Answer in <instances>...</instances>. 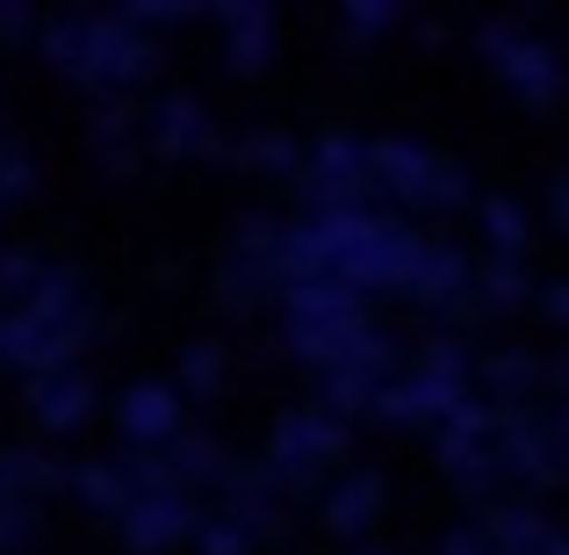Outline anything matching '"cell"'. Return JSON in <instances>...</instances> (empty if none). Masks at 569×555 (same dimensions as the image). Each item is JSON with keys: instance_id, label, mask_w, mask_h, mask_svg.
Instances as JSON below:
<instances>
[{"instance_id": "14", "label": "cell", "mask_w": 569, "mask_h": 555, "mask_svg": "<svg viewBox=\"0 0 569 555\" xmlns=\"http://www.w3.org/2000/svg\"><path fill=\"white\" fill-rule=\"evenodd\" d=\"M411 304L426 310V318L455 325L476 310V267L461 246H447V238H426V260H418V281H411Z\"/></svg>"}, {"instance_id": "30", "label": "cell", "mask_w": 569, "mask_h": 555, "mask_svg": "<svg viewBox=\"0 0 569 555\" xmlns=\"http://www.w3.org/2000/svg\"><path fill=\"white\" fill-rule=\"evenodd\" d=\"M252 548H260V534H246L223 513H202V527H194V555H252Z\"/></svg>"}, {"instance_id": "17", "label": "cell", "mask_w": 569, "mask_h": 555, "mask_svg": "<svg viewBox=\"0 0 569 555\" xmlns=\"http://www.w3.org/2000/svg\"><path fill=\"white\" fill-rule=\"evenodd\" d=\"M94 383H87V368H58V375H37V383H29V418H37L43 433H58V440H66V433H80L87 418H94Z\"/></svg>"}, {"instance_id": "12", "label": "cell", "mask_w": 569, "mask_h": 555, "mask_svg": "<svg viewBox=\"0 0 569 555\" xmlns=\"http://www.w3.org/2000/svg\"><path fill=\"white\" fill-rule=\"evenodd\" d=\"M144 145L167 152V159H223L217 116H209L202 95H188V87H173V95H159L152 109H144Z\"/></svg>"}, {"instance_id": "19", "label": "cell", "mask_w": 569, "mask_h": 555, "mask_svg": "<svg viewBox=\"0 0 569 555\" xmlns=\"http://www.w3.org/2000/svg\"><path fill=\"white\" fill-rule=\"evenodd\" d=\"M382 498H389L382 469H347L332 490H325V527L347 534V542H361V534L382 519Z\"/></svg>"}, {"instance_id": "35", "label": "cell", "mask_w": 569, "mask_h": 555, "mask_svg": "<svg viewBox=\"0 0 569 555\" xmlns=\"http://www.w3.org/2000/svg\"><path fill=\"white\" fill-rule=\"evenodd\" d=\"M541 418H548V440H556V462L569 476V397H556V412H541Z\"/></svg>"}, {"instance_id": "32", "label": "cell", "mask_w": 569, "mask_h": 555, "mask_svg": "<svg viewBox=\"0 0 569 555\" xmlns=\"http://www.w3.org/2000/svg\"><path fill=\"white\" fill-rule=\"evenodd\" d=\"M37 505H0V555H29L37 548Z\"/></svg>"}, {"instance_id": "5", "label": "cell", "mask_w": 569, "mask_h": 555, "mask_svg": "<svg viewBox=\"0 0 569 555\" xmlns=\"http://www.w3.org/2000/svg\"><path fill=\"white\" fill-rule=\"evenodd\" d=\"M469 375H476V354L461 347L455 333H432L426 347H418V368H403L376 397V418L382 426H440V418L469 397Z\"/></svg>"}, {"instance_id": "38", "label": "cell", "mask_w": 569, "mask_h": 555, "mask_svg": "<svg viewBox=\"0 0 569 555\" xmlns=\"http://www.w3.org/2000/svg\"><path fill=\"white\" fill-rule=\"evenodd\" d=\"M548 209H556V231H569V174H556V188H548Z\"/></svg>"}, {"instance_id": "2", "label": "cell", "mask_w": 569, "mask_h": 555, "mask_svg": "<svg viewBox=\"0 0 569 555\" xmlns=\"http://www.w3.org/2000/svg\"><path fill=\"white\" fill-rule=\"evenodd\" d=\"M37 51L51 72L94 87L101 101H130V87H144L159 72V43L144 29H130L123 14H58V22H37Z\"/></svg>"}, {"instance_id": "25", "label": "cell", "mask_w": 569, "mask_h": 555, "mask_svg": "<svg viewBox=\"0 0 569 555\" xmlns=\"http://www.w3.org/2000/svg\"><path fill=\"white\" fill-rule=\"evenodd\" d=\"M476 224H483L498 260H527V209H519L512 195H483V202H476Z\"/></svg>"}, {"instance_id": "36", "label": "cell", "mask_w": 569, "mask_h": 555, "mask_svg": "<svg viewBox=\"0 0 569 555\" xmlns=\"http://www.w3.org/2000/svg\"><path fill=\"white\" fill-rule=\"evenodd\" d=\"M541 318H548V325H569V275L541 289Z\"/></svg>"}, {"instance_id": "13", "label": "cell", "mask_w": 569, "mask_h": 555, "mask_svg": "<svg viewBox=\"0 0 569 555\" xmlns=\"http://www.w3.org/2000/svg\"><path fill=\"white\" fill-rule=\"evenodd\" d=\"M116 433H123L130 455H159L188 433V397L173 383H130L116 397Z\"/></svg>"}, {"instance_id": "21", "label": "cell", "mask_w": 569, "mask_h": 555, "mask_svg": "<svg viewBox=\"0 0 569 555\" xmlns=\"http://www.w3.org/2000/svg\"><path fill=\"white\" fill-rule=\"evenodd\" d=\"M66 490L80 505H94L101 519H123V505L138 498V462L130 455H101V462H80V469L66 476Z\"/></svg>"}, {"instance_id": "10", "label": "cell", "mask_w": 569, "mask_h": 555, "mask_svg": "<svg viewBox=\"0 0 569 555\" xmlns=\"http://www.w3.org/2000/svg\"><path fill=\"white\" fill-rule=\"evenodd\" d=\"M490 469H498V490H548V484H562L548 418L527 412V404H519V412H498V433H490Z\"/></svg>"}, {"instance_id": "31", "label": "cell", "mask_w": 569, "mask_h": 555, "mask_svg": "<svg viewBox=\"0 0 569 555\" xmlns=\"http://www.w3.org/2000/svg\"><path fill=\"white\" fill-rule=\"evenodd\" d=\"M37 275H43V260L37 252H22V246H0V310H14L29 289H37Z\"/></svg>"}, {"instance_id": "15", "label": "cell", "mask_w": 569, "mask_h": 555, "mask_svg": "<svg viewBox=\"0 0 569 555\" xmlns=\"http://www.w3.org/2000/svg\"><path fill=\"white\" fill-rule=\"evenodd\" d=\"M209 22L223 29V72H238V80L267 72V58H274V8L267 0H223V8H209Z\"/></svg>"}, {"instance_id": "7", "label": "cell", "mask_w": 569, "mask_h": 555, "mask_svg": "<svg viewBox=\"0 0 569 555\" xmlns=\"http://www.w3.org/2000/svg\"><path fill=\"white\" fill-rule=\"evenodd\" d=\"M347 418H332V412H318V404H303V412H281L274 418V433H267V484L274 490H310L325 476V462H339L347 455Z\"/></svg>"}, {"instance_id": "39", "label": "cell", "mask_w": 569, "mask_h": 555, "mask_svg": "<svg viewBox=\"0 0 569 555\" xmlns=\"http://www.w3.org/2000/svg\"><path fill=\"white\" fill-rule=\"evenodd\" d=\"M353 555H389V548H353Z\"/></svg>"}, {"instance_id": "11", "label": "cell", "mask_w": 569, "mask_h": 555, "mask_svg": "<svg viewBox=\"0 0 569 555\" xmlns=\"http://www.w3.org/2000/svg\"><path fill=\"white\" fill-rule=\"evenodd\" d=\"M202 513H209V505L188 498V490H138V498L123 505V519H116V534H123L130 555H167V548L194 542Z\"/></svg>"}, {"instance_id": "18", "label": "cell", "mask_w": 569, "mask_h": 555, "mask_svg": "<svg viewBox=\"0 0 569 555\" xmlns=\"http://www.w3.org/2000/svg\"><path fill=\"white\" fill-rule=\"evenodd\" d=\"M209 498H217L209 513L238 519V527H246V534H260V542L281 527V490L267 484V469H223V484L209 490Z\"/></svg>"}, {"instance_id": "3", "label": "cell", "mask_w": 569, "mask_h": 555, "mask_svg": "<svg viewBox=\"0 0 569 555\" xmlns=\"http://www.w3.org/2000/svg\"><path fill=\"white\" fill-rule=\"evenodd\" d=\"M274 310H281V339H289V354L310 361L318 375L339 368V361H353L361 339L376 333V325H368V296H353L347 281H289V289L274 296Z\"/></svg>"}, {"instance_id": "23", "label": "cell", "mask_w": 569, "mask_h": 555, "mask_svg": "<svg viewBox=\"0 0 569 555\" xmlns=\"http://www.w3.org/2000/svg\"><path fill=\"white\" fill-rule=\"evenodd\" d=\"M66 484V469H58L51 455H37V447H0V505H37L43 490Z\"/></svg>"}, {"instance_id": "28", "label": "cell", "mask_w": 569, "mask_h": 555, "mask_svg": "<svg viewBox=\"0 0 569 555\" xmlns=\"http://www.w3.org/2000/svg\"><path fill=\"white\" fill-rule=\"evenodd\" d=\"M397 22H403L397 0H347V8H339V37H347V43H376Z\"/></svg>"}, {"instance_id": "24", "label": "cell", "mask_w": 569, "mask_h": 555, "mask_svg": "<svg viewBox=\"0 0 569 555\" xmlns=\"http://www.w3.org/2000/svg\"><path fill=\"white\" fill-rule=\"evenodd\" d=\"M533 296V275H527V260H498V252H490L483 267H476V310H519Z\"/></svg>"}, {"instance_id": "27", "label": "cell", "mask_w": 569, "mask_h": 555, "mask_svg": "<svg viewBox=\"0 0 569 555\" xmlns=\"http://www.w3.org/2000/svg\"><path fill=\"white\" fill-rule=\"evenodd\" d=\"M37 181H43V174H37V152L8 138V145H0V217H8V209H22L29 195H37Z\"/></svg>"}, {"instance_id": "26", "label": "cell", "mask_w": 569, "mask_h": 555, "mask_svg": "<svg viewBox=\"0 0 569 555\" xmlns=\"http://www.w3.org/2000/svg\"><path fill=\"white\" fill-rule=\"evenodd\" d=\"M173 389H181L188 404H209L223 389V347L217 339H202V347H188L181 354V375H173Z\"/></svg>"}, {"instance_id": "22", "label": "cell", "mask_w": 569, "mask_h": 555, "mask_svg": "<svg viewBox=\"0 0 569 555\" xmlns=\"http://www.w3.org/2000/svg\"><path fill=\"white\" fill-rule=\"evenodd\" d=\"M223 159H231V167H252V174H281V181L303 174V145H296L289 130H246V138H223Z\"/></svg>"}, {"instance_id": "6", "label": "cell", "mask_w": 569, "mask_h": 555, "mask_svg": "<svg viewBox=\"0 0 569 555\" xmlns=\"http://www.w3.org/2000/svg\"><path fill=\"white\" fill-rule=\"evenodd\" d=\"M476 37V58H483L490 72H498L505 87H512L527 109H548V101H562V87H569V66H562V51L548 37H533L527 22H512V14H490V22H476L469 29Z\"/></svg>"}, {"instance_id": "37", "label": "cell", "mask_w": 569, "mask_h": 555, "mask_svg": "<svg viewBox=\"0 0 569 555\" xmlns=\"http://www.w3.org/2000/svg\"><path fill=\"white\" fill-rule=\"evenodd\" d=\"M541 383L556 389V397H569V354H556V361H541Z\"/></svg>"}, {"instance_id": "16", "label": "cell", "mask_w": 569, "mask_h": 555, "mask_svg": "<svg viewBox=\"0 0 569 555\" xmlns=\"http://www.w3.org/2000/svg\"><path fill=\"white\" fill-rule=\"evenodd\" d=\"M138 123L144 116L130 109V101H94V116H87V152H94V167L109 174V181H130V174L144 167Z\"/></svg>"}, {"instance_id": "29", "label": "cell", "mask_w": 569, "mask_h": 555, "mask_svg": "<svg viewBox=\"0 0 569 555\" xmlns=\"http://www.w3.org/2000/svg\"><path fill=\"white\" fill-rule=\"evenodd\" d=\"M123 14L130 29H144V37H152V29H188V22H202V8H194V0H130V8H116Z\"/></svg>"}, {"instance_id": "1", "label": "cell", "mask_w": 569, "mask_h": 555, "mask_svg": "<svg viewBox=\"0 0 569 555\" xmlns=\"http://www.w3.org/2000/svg\"><path fill=\"white\" fill-rule=\"evenodd\" d=\"M418 260H426V231L397 217V209H325V217L281 224L274 275L289 281H347L353 296H411Z\"/></svg>"}, {"instance_id": "9", "label": "cell", "mask_w": 569, "mask_h": 555, "mask_svg": "<svg viewBox=\"0 0 569 555\" xmlns=\"http://www.w3.org/2000/svg\"><path fill=\"white\" fill-rule=\"evenodd\" d=\"M274 252H281V224L274 217H238L231 231V260H223L217 289H223V310H260L281 296V275H274Z\"/></svg>"}, {"instance_id": "8", "label": "cell", "mask_w": 569, "mask_h": 555, "mask_svg": "<svg viewBox=\"0 0 569 555\" xmlns=\"http://www.w3.org/2000/svg\"><path fill=\"white\" fill-rule=\"evenodd\" d=\"M296 195H303V217H325V209H376V167H368V138L332 130V138L303 145Z\"/></svg>"}, {"instance_id": "33", "label": "cell", "mask_w": 569, "mask_h": 555, "mask_svg": "<svg viewBox=\"0 0 569 555\" xmlns=\"http://www.w3.org/2000/svg\"><path fill=\"white\" fill-rule=\"evenodd\" d=\"M432 555H490V542H483V527H476V519H461V527L447 534V542L432 548Z\"/></svg>"}, {"instance_id": "34", "label": "cell", "mask_w": 569, "mask_h": 555, "mask_svg": "<svg viewBox=\"0 0 569 555\" xmlns=\"http://www.w3.org/2000/svg\"><path fill=\"white\" fill-rule=\"evenodd\" d=\"M0 37H8V43H14V37L37 43V14H29L22 0H0Z\"/></svg>"}, {"instance_id": "4", "label": "cell", "mask_w": 569, "mask_h": 555, "mask_svg": "<svg viewBox=\"0 0 569 555\" xmlns=\"http://www.w3.org/2000/svg\"><path fill=\"white\" fill-rule=\"evenodd\" d=\"M368 167H376V195L397 209H440V217H455V209L476 202L469 167L440 159L418 138H368Z\"/></svg>"}, {"instance_id": "40", "label": "cell", "mask_w": 569, "mask_h": 555, "mask_svg": "<svg viewBox=\"0 0 569 555\" xmlns=\"http://www.w3.org/2000/svg\"><path fill=\"white\" fill-rule=\"evenodd\" d=\"M0 318H8V310H0Z\"/></svg>"}, {"instance_id": "20", "label": "cell", "mask_w": 569, "mask_h": 555, "mask_svg": "<svg viewBox=\"0 0 569 555\" xmlns=\"http://www.w3.org/2000/svg\"><path fill=\"white\" fill-rule=\"evenodd\" d=\"M469 389L483 404H498V412H519V404L541 389V361H533L527 347H498V354H483V361H476Z\"/></svg>"}]
</instances>
